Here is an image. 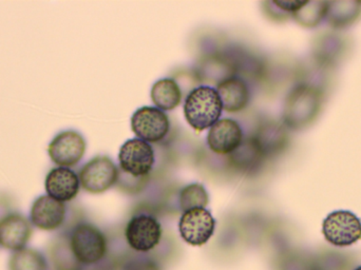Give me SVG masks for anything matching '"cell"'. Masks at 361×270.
<instances>
[{
  "mask_svg": "<svg viewBox=\"0 0 361 270\" xmlns=\"http://www.w3.org/2000/svg\"><path fill=\"white\" fill-rule=\"evenodd\" d=\"M243 140L241 127L235 121L224 118L210 128L207 144L216 154H231Z\"/></svg>",
  "mask_w": 361,
  "mask_h": 270,
  "instance_id": "14",
  "label": "cell"
},
{
  "mask_svg": "<svg viewBox=\"0 0 361 270\" xmlns=\"http://www.w3.org/2000/svg\"><path fill=\"white\" fill-rule=\"evenodd\" d=\"M8 267V270H49L46 257L34 248L27 247L11 254Z\"/></svg>",
  "mask_w": 361,
  "mask_h": 270,
  "instance_id": "21",
  "label": "cell"
},
{
  "mask_svg": "<svg viewBox=\"0 0 361 270\" xmlns=\"http://www.w3.org/2000/svg\"><path fill=\"white\" fill-rule=\"evenodd\" d=\"M80 186V178L70 168H53L48 172L44 180L47 195L63 203L75 199Z\"/></svg>",
  "mask_w": 361,
  "mask_h": 270,
  "instance_id": "13",
  "label": "cell"
},
{
  "mask_svg": "<svg viewBox=\"0 0 361 270\" xmlns=\"http://www.w3.org/2000/svg\"><path fill=\"white\" fill-rule=\"evenodd\" d=\"M118 159L123 172L133 178H144L154 166V149L145 140L133 138L123 145Z\"/></svg>",
  "mask_w": 361,
  "mask_h": 270,
  "instance_id": "5",
  "label": "cell"
},
{
  "mask_svg": "<svg viewBox=\"0 0 361 270\" xmlns=\"http://www.w3.org/2000/svg\"><path fill=\"white\" fill-rule=\"evenodd\" d=\"M80 186L90 193L105 192L111 188L118 178L114 161L107 157L90 159L80 172Z\"/></svg>",
  "mask_w": 361,
  "mask_h": 270,
  "instance_id": "6",
  "label": "cell"
},
{
  "mask_svg": "<svg viewBox=\"0 0 361 270\" xmlns=\"http://www.w3.org/2000/svg\"><path fill=\"white\" fill-rule=\"evenodd\" d=\"M68 238L74 256L82 265L97 264L107 252L105 235L93 225H76Z\"/></svg>",
  "mask_w": 361,
  "mask_h": 270,
  "instance_id": "3",
  "label": "cell"
},
{
  "mask_svg": "<svg viewBox=\"0 0 361 270\" xmlns=\"http://www.w3.org/2000/svg\"><path fill=\"white\" fill-rule=\"evenodd\" d=\"M355 270H361V266L358 267V269H356Z\"/></svg>",
  "mask_w": 361,
  "mask_h": 270,
  "instance_id": "27",
  "label": "cell"
},
{
  "mask_svg": "<svg viewBox=\"0 0 361 270\" xmlns=\"http://www.w3.org/2000/svg\"><path fill=\"white\" fill-rule=\"evenodd\" d=\"M162 227L154 216H135L126 227V239L131 248L137 252H146L154 250L160 243Z\"/></svg>",
  "mask_w": 361,
  "mask_h": 270,
  "instance_id": "10",
  "label": "cell"
},
{
  "mask_svg": "<svg viewBox=\"0 0 361 270\" xmlns=\"http://www.w3.org/2000/svg\"><path fill=\"white\" fill-rule=\"evenodd\" d=\"M326 4L328 1H307L293 16L302 27H317L326 18Z\"/></svg>",
  "mask_w": 361,
  "mask_h": 270,
  "instance_id": "22",
  "label": "cell"
},
{
  "mask_svg": "<svg viewBox=\"0 0 361 270\" xmlns=\"http://www.w3.org/2000/svg\"><path fill=\"white\" fill-rule=\"evenodd\" d=\"M223 109L227 112L242 111L250 102V91L243 80L231 78L218 85L216 89Z\"/></svg>",
  "mask_w": 361,
  "mask_h": 270,
  "instance_id": "16",
  "label": "cell"
},
{
  "mask_svg": "<svg viewBox=\"0 0 361 270\" xmlns=\"http://www.w3.org/2000/svg\"><path fill=\"white\" fill-rule=\"evenodd\" d=\"M86 151V140L80 133L66 130L54 136L48 147L51 161L59 167H73L80 163Z\"/></svg>",
  "mask_w": 361,
  "mask_h": 270,
  "instance_id": "7",
  "label": "cell"
},
{
  "mask_svg": "<svg viewBox=\"0 0 361 270\" xmlns=\"http://www.w3.org/2000/svg\"><path fill=\"white\" fill-rule=\"evenodd\" d=\"M135 270H157L154 265H142L139 269Z\"/></svg>",
  "mask_w": 361,
  "mask_h": 270,
  "instance_id": "26",
  "label": "cell"
},
{
  "mask_svg": "<svg viewBox=\"0 0 361 270\" xmlns=\"http://www.w3.org/2000/svg\"><path fill=\"white\" fill-rule=\"evenodd\" d=\"M275 6H277L280 10L283 11L286 13H292L294 14L295 12L302 8L307 1H298V0H286V1H274Z\"/></svg>",
  "mask_w": 361,
  "mask_h": 270,
  "instance_id": "24",
  "label": "cell"
},
{
  "mask_svg": "<svg viewBox=\"0 0 361 270\" xmlns=\"http://www.w3.org/2000/svg\"><path fill=\"white\" fill-rule=\"evenodd\" d=\"M67 214V207L63 202L50 195H42L32 204L30 221L40 231H54L63 226Z\"/></svg>",
  "mask_w": 361,
  "mask_h": 270,
  "instance_id": "11",
  "label": "cell"
},
{
  "mask_svg": "<svg viewBox=\"0 0 361 270\" xmlns=\"http://www.w3.org/2000/svg\"><path fill=\"white\" fill-rule=\"evenodd\" d=\"M322 233L332 245L348 247L361 239V221L353 212L338 210L326 216Z\"/></svg>",
  "mask_w": 361,
  "mask_h": 270,
  "instance_id": "4",
  "label": "cell"
},
{
  "mask_svg": "<svg viewBox=\"0 0 361 270\" xmlns=\"http://www.w3.org/2000/svg\"><path fill=\"white\" fill-rule=\"evenodd\" d=\"M267 159L255 136L242 140L240 146L231 153V163L244 173L257 171Z\"/></svg>",
  "mask_w": 361,
  "mask_h": 270,
  "instance_id": "15",
  "label": "cell"
},
{
  "mask_svg": "<svg viewBox=\"0 0 361 270\" xmlns=\"http://www.w3.org/2000/svg\"><path fill=\"white\" fill-rule=\"evenodd\" d=\"M260 145L265 157L277 154L283 150L288 142V135L286 129L277 123H267L261 127L258 135L255 136Z\"/></svg>",
  "mask_w": 361,
  "mask_h": 270,
  "instance_id": "19",
  "label": "cell"
},
{
  "mask_svg": "<svg viewBox=\"0 0 361 270\" xmlns=\"http://www.w3.org/2000/svg\"><path fill=\"white\" fill-rule=\"evenodd\" d=\"M152 99L158 109L171 111L180 105L182 92L175 80L165 78L152 87Z\"/></svg>",
  "mask_w": 361,
  "mask_h": 270,
  "instance_id": "20",
  "label": "cell"
},
{
  "mask_svg": "<svg viewBox=\"0 0 361 270\" xmlns=\"http://www.w3.org/2000/svg\"><path fill=\"white\" fill-rule=\"evenodd\" d=\"M131 128L140 140L160 142L169 133V120L164 111L158 108L143 107L133 114Z\"/></svg>",
  "mask_w": 361,
  "mask_h": 270,
  "instance_id": "8",
  "label": "cell"
},
{
  "mask_svg": "<svg viewBox=\"0 0 361 270\" xmlns=\"http://www.w3.org/2000/svg\"><path fill=\"white\" fill-rule=\"evenodd\" d=\"M12 203H11L8 197H2L0 195V220L4 216H8L12 211Z\"/></svg>",
  "mask_w": 361,
  "mask_h": 270,
  "instance_id": "25",
  "label": "cell"
},
{
  "mask_svg": "<svg viewBox=\"0 0 361 270\" xmlns=\"http://www.w3.org/2000/svg\"><path fill=\"white\" fill-rule=\"evenodd\" d=\"M324 95L317 87L299 85L284 104L283 121L288 128L300 130L313 124L322 111Z\"/></svg>",
  "mask_w": 361,
  "mask_h": 270,
  "instance_id": "1",
  "label": "cell"
},
{
  "mask_svg": "<svg viewBox=\"0 0 361 270\" xmlns=\"http://www.w3.org/2000/svg\"><path fill=\"white\" fill-rule=\"evenodd\" d=\"M33 235L31 221L17 211L11 212L0 220V246L18 252L27 246Z\"/></svg>",
  "mask_w": 361,
  "mask_h": 270,
  "instance_id": "12",
  "label": "cell"
},
{
  "mask_svg": "<svg viewBox=\"0 0 361 270\" xmlns=\"http://www.w3.org/2000/svg\"><path fill=\"white\" fill-rule=\"evenodd\" d=\"M47 261L52 270H82L67 235H57L47 247Z\"/></svg>",
  "mask_w": 361,
  "mask_h": 270,
  "instance_id": "17",
  "label": "cell"
},
{
  "mask_svg": "<svg viewBox=\"0 0 361 270\" xmlns=\"http://www.w3.org/2000/svg\"><path fill=\"white\" fill-rule=\"evenodd\" d=\"M361 14V2L328 1L326 18L335 29H345L355 23Z\"/></svg>",
  "mask_w": 361,
  "mask_h": 270,
  "instance_id": "18",
  "label": "cell"
},
{
  "mask_svg": "<svg viewBox=\"0 0 361 270\" xmlns=\"http://www.w3.org/2000/svg\"><path fill=\"white\" fill-rule=\"evenodd\" d=\"M223 106L216 90L203 86L189 93L184 104L187 123L197 133L212 128L222 113Z\"/></svg>",
  "mask_w": 361,
  "mask_h": 270,
  "instance_id": "2",
  "label": "cell"
},
{
  "mask_svg": "<svg viewBox=\"0 0 361 270\" xmlns=\"http://www.w3.org/2000/svg\"><path fill=\"white\" fill-rule=\"evenodd\" d=\"M216 221L208 210L193 209L184 212L179 223L180 237L192 246H202L214 235Z\"/></svg>",
  "mask_w": 361,
  "mask_h": 270,
  "instance_id": "9",
  "label": "cell"
},
{
  "mask_svg": "<svg viewBox=\"0 0 361 270\" xmlns=\"http://www.w3.org/2000/svg\"><path fill=\"white\" fill-rule=\"evenodd\" d=\"M208 204V195L201 184H190L184 187L180 193V206L183 211L205 209Z\"/></svg>",
  "mask_w": 361,
  "mask_h": 270,
  "instance_id": "23",
  "label": "cell"
}]
</instances>
